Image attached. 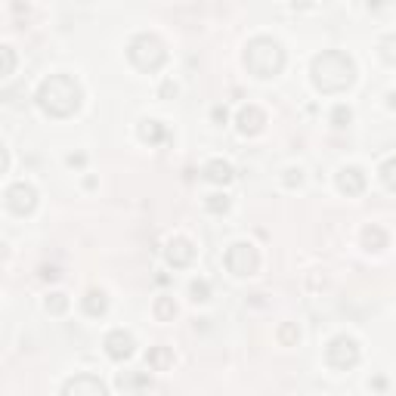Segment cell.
I'll list each match as a JSON object with an SVG mask.
<instances>
[{"instance_id": "cell-31", "label": "cell", "mask_w": 396, "mask_h": 396, "mask_svg": "<svg viewBox=\"0 0 396 396\" xmlns=\"http://www.w3.org/2000/svg\"><path fill=\"white\" fill-rule=\"evenodd\" d=\"M59 276H62V273H59L56 267H44V269H40V279H44V282H56Z\"/></svg>"}, {"instance_id": "cell-6", "label": "cell", "mask_w": 396, "mask_h": 396, "mask_svg": "<svg viewBox=\"0 0 396 396\" xmlns=\"http://www.w3.org/2000/svg\"><path fill=\"white\" fill-rule=\"evenodd\" d=\"M223 263H226V269L232 276L245 279V276L257 273V267H260V254H257V248L248 245V241H235V245H229Z\"/></svg>"}, {"instance_id": "cell-5", "label": "cell", "mask_w": 396, "mask_h": 396, "mask_svg": "<svg viewBox=\"0 0 396 396\" xmlns=\"http://www.w3.org/2000/svg\"><path fill=\"white\" fill-rule=\"evenodd\" d=\"M359 344L353 340L350 335H338L328 340V347H325V363L331 368H338V372H347V368L359 365Z\"/></svg>"}, {"instance_id": "cell-3", "label": "cell", "mask_w": 396, "mask_h": 396, "mask_svg": "<svg viewBox=\"0 0 396 396\" xmlns=\"http://www.w3.org/2000/svg\"><path fill=\"white\" fill-rule=\"evenodd\" d=\"M241 62H245L248 74H254V78H260V81H269V78H276V74H282V68H285V50H282V44L276 38L260 34V38L248 40Z\"/></svg>"}, {"instance_id": "cell-29", "label": "cell", "mask_w": 396, "mask_h": 396, "mask_svg": "<svg viewBox=\"0 0 396 396\" xmlns=\"http://www.w3.org/2000/svg\"><path fill=\"white\" fill-rule=\"evenodd\" d=\"M180 93V87H177V81H164L161 87H158V96H161V100H173V96Z\"/></svg>"}, {"instance_id": "cell-8", "label": "cell", "mask_w": 396, "mask_h": 396, "mask_svg": "<svg viewBox=\"0 0 396 396\" xmlns=\"http://www.w3.org/2000/svg\"><path fill=\"white\" fill-rule=\"evenodd\" d=\"M62 393L65 396H106L109 393V387L102 384L96 374H74L72 381H65L62 384Z\"/></svg>"}, {"instance_id": "cell-24", "label": "cell", "mask_w": 396, "mask_h": 396, "mask_svg": "<svg viewBox=\"0 0 396 396\" xmlns=\"http://www.w3.org/2000/svg\"><path fill=\"white\" fill-rule=\"evenodd\" d=\"M378 173H381V183H384L390 192H396V155H393V158H387V161L381 164V171H378Z\"/></svg>"}, {"instance_id": "cell-2", "label": "cell", "mask_w": 396, "mask_h": 396, "mask_svg": "<svg viewBox=\"0 0 396 396\" xmlns=\"http://www.w3.org/2000/svg\"><path fill=\"white\" fill-rule=\"evenodd\" d=\"M34 100H38V106L44 115L72 118L81 109V102H84V87H81L72 74H50V78L40 81Z\"/></svg>"}, {"instance_id": "cell-23", "label": "cell", "mask_w": 396, "mask_h": 396, "mask_svg": "<svg viewBox=\"0 0 396 396\" xmlns=\"http://www.w3.org/2000/svg\"><path fill=\"white\" fill-rule=\"evenodd\" d=\"M350 121H353V109L350 106H335L331 109V127H338V130H344V127H350Z\"/></svg>"}, {"instance_id": "cell-34", "label": "cell", "mask_w": 396, "mask_h": 396, "mask_svg": "<svg viewBox=\"0 0 396 396\" xmlns=\"http://www.w3.org/2000/svg\"><path fill=\"white\" fill-rule=\"evenodd\" d=\"M365 6H368V10H381V6H384V0H365Z\"/></svg>"}, {"instance_id": "cell-28", "label": "cell", "mask_w": 396, "mask_h": 396, "mask_svg": "<svg viewBox=\"0 0 396 396\" xmlns=\"http://www.w3.org/2000/svg\"><path fill=\"white\" fill-rule=\"evenodd\" d=\"M13 72H16V53H13V47H3V74Z\"/></svg>"}, {"instance_id": "cell-27", "label": "cell", "mask_w": 396, "mask_h": 396, "mask_svg": "<svg viewBox=\"0 0 396 396\" xmlns=\"http://www.w3.org/2000/svg\"><path fill=\"white\" fill-rule=\"evenodd\" d=\"M282 183L288 186V189H297V186L303 183V171L301 168H288L285 171V177H282Z\"/></svg>"}, {"instance_id": "cell-25", "label": "cell", "mask_w": 396, "mask_h": 396, "mask_svg": "<svg viewBox=\"0 0 396 396\" xmlns=\"http://www.w3.org/2000/svg\"><path fill=\"white\" fill-rule=\"evenodd\" d=\"M44 307H47V312H53V316H62V312L68 310V297L62 294V291H53V294L47 297Z\"/></svg>"}, {"instance_id": "cell-7", "label": "cell", "mask_w": 396, "mask_h": 396, "mask_svg": "<svg viewBox=\"0 0 396 396\" xmlns=\"http://www.w3.org/2000/svg\"><path fill=\"white\" fill-rule=\"evenodd\" d=\"M6 207H10L16 217H29L38 207V189L31 183H13L6 189Z\"/></svg>"}, {"instance_id": "cell-17", "label": "cell", "mask_w": 396, "mask_h": 396, "mask_svg": "<svg viewBox=\"0 0 396 396\" xmlns=\"http://www.w3.org/2000/svg\"><path fill=\"white\" fill-rule=\"evenodd\" d=\"M145 365H149L152 372H168L173 365V350L171 347H152V350L145 353Z\"/></svg>"}, {"instance_id": "cell-18", "label": "cell", "mask_w": 396, "mask_h": 396, "mask_svg": "<svg viewBox=\"0 0 396 396\" xmlns=\"http://www.w3.org/2000/svg\"><path fill=\"white\" fill-rule=\"evenodd\" d=\"M155 319L158 322H173V316H177V303H173V297L168 294H161V297H155Z\"/></svg>"}, {"instance_id": "cell-30", "label": "cell", "mask_w": 396, "mask_h": 396, "mask_svg": "<svg viewBox=\"0 0 396 396\" xmlns=\"http://www.w3.org/2000/svg\"><path fill=\"white\" fill-rule=\"evenodd\" d=\"M211 121H214V124H220V127H223V124L229 121V112H226V106H214V109H211Z\"/></svg>"}, {"instance_id": "cell-36", "label": "cell", "mask_w": 396, "mask_h": 396, "mask_svg": "<svg viewBox=\"0 0 396 396\" xmlns=\"http://www.w3.org/2000/svg\"><path fill=\"white\" fill-rule=\"evenodd\" d=\"M387 106L396 109V93H387Z\"/></svg>"}, {"instance_id": "cell-15", "label": "cell", "mask_w": 396, "mask_h": 396, "mask_svg": "<svg viewBox=\"0 0 396 396\" xmlns=\"http://www.w3.org/2000/svg\"><path fill=\"white\" fill-rule=\"evenodd\" d=\"M136 134H140L143 143L149 145H161L164 140H168V127H164L161 121H155V118H145V121H140V127H136Z\"/></svg>"}, {"instance_id": "cell-32", "label": "cell", "mask_w": 396, "mask_h": 396, "mask_svg": "<svg viewBox=\"0 0 396 396\" xmlns=\"http://www.w3.org/2000/svg\"><path fill=\"white\" fill-rule=\"evenodd\" d=\"M65 161H68V168H84V164H87V155H81V152H74V155H68Z\"/></svg>"}, {"instance_id": "cell-10", "label": "cell", "mask_w": 396, "mask_h": 396, "mask_svg": "<svg viewBox=\"0 0 396 396\" xmlns=\"http://www.w3.org/2000/svg\"><path fill=\"white\" fill-rule=\"evenodd\" d=\"M164 257H168V263L173 269H183L196 260V245H192L186 235H173L168 241V248H164Z\"/></svg>"}, {"instance_id": "cell-13", "label": "cell", "mask_w": 396, "mask_h": 396, "mask_svg": "<svg viewBox=\"0 0 396 396\" xmlns=\"http://www.w3.org/2000/svg\"><path fill=\"white\" fill-rule=\"evenodd\" d=\"M201 177H205L207 183H214V186H226V183H232L235 180V171H232V164L229 161H223V158H214V161L205 164Z\"/></svg>"}, {"instance_id": "cell-33", "label": "cell", "mask_w": 396, "mask_h": 396, "mask_svg": "<svg viewBox=\"0 0 396 396\" xmlns=\"http://www.w3.org/2000/svg\"><path fill=\"white\" fill-rule=\"evenodd\" d=\"M372 387H374V390H387V381H384V378H374Z\"/></svg>"}, {"instance_id": "cell-26", "label": "cell", "mask_w": 396, "mask_h": 396, "mask_svg": "<svg viewBox=\"0 0 396 396\" xmlns=\"http://www.w3.org/2000/svg\"><path fill=\"white\" fill-rule=\"evenodd\" d=\"M279 340L285 347H294L297 340H301V328H297V325H291V322H285L282 328H279Z\"/></svg>"}, {"instance_id": "cell-1", "label": "cell", "mask_w": 396, "mask_h": 396, "mask_svg": "<svg viewBox=\"0 0 396 396\" xmlns=\"http://www.w3.org/2000/svg\"><path fill=\"white\" fill-rule=\"evenodd\" d=\"M310 78L319 93H325V96L344 93V90H350L353 81H356V62L344 50H322L312 59Z\"/></svg>"}, {"instance_id": "cell-35", "label": "cell", "mask_w": 396, "mask_h": 396, "mask_svg": "<svg viewBox=\"0 0 396 396\" xmlns=\"http://www.w3.org/2000/svg\"><path fill=\"white\" fill-rule=\"evenodd\" d=\"M291 3H294V6H303V10H307V6H312V0H291Z\"/></svg>"}, {"instance_id": "cell-11", "label": "cell", "mask_w": 396, "mask_h": 396, "mask_svg": "<svg viewBox=\"0 0 396 396\" xmlns=\"http://www.w3.org/2000/svg\"><path fill=\"white\" fill-rule=\"evenodd\" d=\"M235 124H239L241 136H257L263 130V124H267V115H263V109H257V106H241L239 115H235Z\"/></svg>"}, {"instance_id": "cell-12", "label": "cell", "mask_w": 396, "mask_h": 396, "mask_svg": "<svg viewBox=\"0 0 396 396\" xmlns=\"http://www.w3.org/2000/svg\"><path fill=\"white\" fill-rule=\"evenodd\" d=\"M335 183H338V189L344 192V196H363L365 192V173L363 168H340L338 171V177H335Z\"/></svg>"}, {"instance_id": "cell-20", "label": "cell", "mask_w": 396, "mask_h": 396, "mask_svg": "<svg viewBox=\"0 0 396 396\" xmlns=\"http://www.w3.org/2000/svg\"><path fill=\"white\" fill-rule=\"evenodd\" d=\"M378 56L387 62V65H396V31L393 34H384L378 40Z\"/></svg>"}, {"instance_id": "cell-14", "label": "cell", "mask_w": 396, "mask_h": 396, "mask_svg": "<svg viewBox=\"0 0 396 396\" xmlns=\"http://www.w3.org/2000/svg\"><path fill=\"white\" fill-rule=\"evenodd\" d=\"M81 310H84L90 319H102L109 312V294L102 288H90L87 294L81 297Z\"/></svg>"}, {"instance_id": "cell-16", "label": "cell", "mask_w": 396, "mask_h": 396, "mask_svg": "<svg viewBox=\"0 0 396 396\" xmlns=\"http://www.w3.org/2000/svg\"><path fill=\"white\" fill-rule=\"evenodd\" d=\"M359 241H363V248L368 254H378L387 248V232L381 226H365L363 235H359Z\"/></svg>"}, {"instance_id": "cell-9", "label": "cell", "mask_w": 396, "mask_h": 396, "mask_svg": "<svg viewBox=\"0 0 396 396\" xmlns=\"http://www.w3.org/2000/svg\"><path fill=\"white\" fill-rule=\"evenodd\" d=\"M134 350H136V340H134L130 331L115 328V331H109V335H106V353H109V359H115V363L130 359V356H134Z\"/></svg>"}, {"instance_id": "cell-22", "label": "cell", "mask_w": 396, "mask_h": 396, "mask_svg": "<svg viewBox=\"0 0 396 396\" xmlns=\"http://www.w3.org/2000/svg\"><path fill=\"white\" fill-rule=\"evenodd\" d=\"M189 301L192 303L211 301V285H207V279H192L189 282Z\"/></svg>"}, {"instance_id": "cell-19", "label": "cell", "mask_w": 396, "mask_h": 396, "mask_svg": "<svg viewBox=\"0 0 396 396\" xmlns=\"http://www.w3.org/2000/svg\"><path fill=\"white\" fill-rule=\"evenodd\" d=\"M229 205H232V201H229L226 192H211V196L205 198V211L207 214H217V217L229 211Z\"/></svg>"}, {"instance_id": "cell-4", "label": "cell", "mask_w": 396, "mask_h": 396, "mask_svg": "<svg viewBox=\"0 0 396 396\" xmlns=\"http://www.w3.org/2000/svg\"><path fill=\"white\" fill-rule=\"evenodd\" d=\"M127 59H130V65H134L136 72L155 74V72H161L164 62H168V47L161 44L158 34H149V31L134 34L130 44H127Z\"/></svg>"}, {"instance_id": "cell-21", "label": "cell", "mask_w": 396, "mask_h": 396, "mask_svg": "<svg viewBox=\"0 0 396 396\" xmlns=\"http://www.w3.org/2000/svg\"><path fill=\"white\" fill-rule=\"evenodd\" d=\"M118 387L121 390H140V387H149V378L145 374H134V372H121L118 374Z\"/></svg>"}]
</instances>
